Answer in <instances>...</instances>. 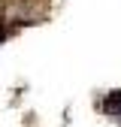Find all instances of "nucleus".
<instances>
[{
    "instance_id": "obj_2",
    "label": "nucleus",
    "mask_w": 121,
    "mask_h": 127,
    "mask_svg": "<svg viewBox=\"0 0 121 127\" xmlns=\"http://www.w3.org/2000/svg\"><path fill=\"white\" fill-rule=\"evenodd\" d=\"M3 36H6V30H3V27H0V39H3Z\"/></svg>"
},
{
    "instance_id": "obj_1",
    "label": "nucleus",
    "mask_w": 121,
    "mask_h": 127,
    "mask_svg": "<svg viewBox=\"0 0 121 127\" xmlns=\"http://www.w3.org/2000/svg\"><path fill=\"white\" fill-rule=\"evenodd\" d=\"M103 106H106V112H112V115H121V91H112V94H106V97H103Z\"/></svg>"
}]
</instances>
